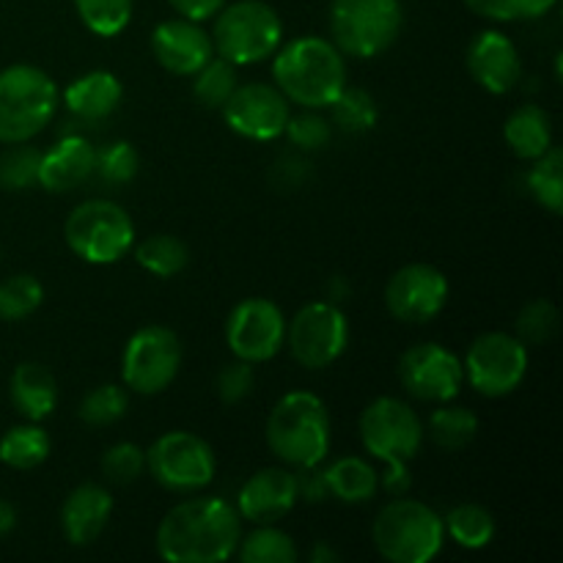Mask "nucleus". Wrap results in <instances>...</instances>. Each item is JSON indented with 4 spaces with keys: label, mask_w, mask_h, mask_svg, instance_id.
Instances as JSON below:
<instances>
[{
    "label": "nucleus",
    "mask_w": 563,
    "mask_h": 563,
    "mask_svg": "<svg viewBox=\"0 0 563 563\" xmlns=\"http://www.w3.org/2000/svg\"><path fill=\"white\" fill-rule=\"evenodd\" d=\"M49 449H53L49 434L36 421H27L20 427H11L0 438V462L11 471H33V467L47 462Z\"/></svg>",
    "instance_id": "obj_27"
},
{
    "label": "nucleus",
    "mask_w": 563,
    "mask_h": 563,
    "mask_svg": "<svg viewBox=\"0 0 563 563\" xmlns=\"http://www.w3.org/2000/svg\"><path fill=\"white\" fill-rule=\"evenodd\" d=\"M38 159L42 152L25 143H11L0 154V187L3 190H27V187L38 185Z\"/></svg>",
    "instance_id": "obj_41"
},
{
    "label": "nucleus",
    "mask_w": 563,
    "mask_h": 563,
    "mask_svg": "<svg viewBox=\"0 0 563 563\" xmlns=\"http://www.w3.org/2000/svg\"><path fill=\"white\" fill-rule=\"evenodd\" d=\"M267 445L284 465L297 471L319 467L330 454V416L311 390H291L275 401L267 418Z\"/></svg>",
    "instance_id": "obj_4"
},
{
    "label": "nucleus",
    "mask_w": 563,
    "mask_h": 563,
    "mask_svg": "<svg viewBox=\"0 0 563 563\" xmlns=\"http://www.w3.org/2000/svg\"><path fill=\"white\" fill-rule=\"evenodd\" d=\"M506 146L520 159H537L553 146V121L542 104L526 102L509 113L504 124Z\"/></svg>",
    "instance_id": "obj_25"
},
{
    "label": "nucleus",
    "mask_w": 563,
    "mask_h": 563,
    "mask_svg": "<svg viewBox=\"0 0 563 563\" xmlns=\"http://www.w3.org/2000/svg\"><path fill=\"white\" fill-rule=\"evenodd\" d=\"M223 119L231 132L247 141H275L284 135L289 121V99L269 82H245L236 86L225 99Z\"/></svg>",
    "instance_id": "obj_17"
},
{
    "label": "nucleus",
    "mask_w": 563,
    "mask_h": 563,
    "mask_svg": "<svg viewBox=\"0 0 563 563\" xmlns=\"http://www.w3.org/2000/svg\"><path fill=\"white\" fill-rule=\"evenodd\" d=\"M44 300V286L36 275L16 273L0 284V319L3 322H22L31 317Z\"/></svg>",
    "instance_id": "obj_35"
},
{
    "label": "nucleus",
    "mask_w": 563,
    "mask_h": 563,
    "mask_svg": "<svg viewBox=\"0 0 563 563\" xmlns=\"http://www.w3.org/2000/svg\"><path fill=\"white\" fill-rule=\"evenodd\" d=\"M253 379H256V374H253V363L240 361V357L231 363H225L218 374L220 401H223V405H240L242 399H247V396H251Z\"/></svg>",
    "instance_id": "obj_44"
},
{
    "label": "nucleus",
    "mask_w": 563,
    "mask_h": 563,
    "mask_svg": "<svg viewBox=\"0 0 563 563\" xmlns=\"http://www.w3.org/2000/svg\"><path fill=\"white\" fill-rule=\"evenodd\" d=\"M531 170L526 174V187L533 201L550 214H561L563 209V152L550 146L542 157L531 159Z\"/></svg>",
    "instance_id": "obj_30"
},
{
    "label": "nucleus",
    "mask_w": 563,
    "mask_h": 563,
    "mask_svg": "<svg viewBox=\"0 0 563 563\" xmlns=\"http://www.w3.org/2000/svg\"><path fill=\"white\" fill-rule=\"evenodd\" d=\"M113 515V495L99 484H80L66 495L60 506V528L66 542L75 548H88L102 537Z\"/></svg>",
    "instance_id": "obj_22"
},
{
    "label": "nucleus",
    "mask_w": 563,
    "mask_h": 563,
    "mask_svg": "<svg viewBox=\"0 0 563 563\" xmlns=\"http://www.w3.org/2000/svg\"><path fill=\"white\" fill-rule=\"evenodd\" d=\"M146 471L163 489L176 495L201 493L218 471L212 445L192 432H165L146 451Z\"/></svg>",
    "instance_id": "obj_11"
},
{
    "label": "nucleus",
    "mask_w": 563,
    "mask_h": 563,
    "mask_svg": "<svg viewBox=\"0 0 563 563\" xmlns=\"http://www.w3.org/2000/svg\"><path fill=\"white\" fill-rule=\"evenodd\" d=\"M242 517L223 498L181 500L159 520L157 555L168 563H220L236 553Z\"/></svg>",
    "instance_id": "obj_1"
},
{
    "label": "nucleus",
    "mask_w": 563,
    "mask_h": 563,
    "mask_svg": "<svg viewBox=\"0 0 563 563\" xmlns=\"http://www.w3.org/2000/svg\"><path fill=\"white\" fill-rule=\"evenodd\" d=\"M300 500L297 473L289 467H264L253 473L236 495V515L253 526H273L284 520Z\"/></svg>",
    "instance_id": "obj_18"
},
{
    "label": "nucleus",
    "mask_w": 563,
    "mask_h": 563,
    "mask_svg": "<svg viewBox=\"0 0 563 563\" xmlns=\"http://www.w3.org/2000/svg\"><path fill=\"white\" fill-rule=\"evenodd\" d=\"M71 3L82 25L102 38L119 36L130 25L132 9H135L132 0H71Z\"/></svg>",
    "instance_id": "obj_36"
},
{
    "label": "nucleus",
    "mask_w": 563,
    "mask_h": 563,
    "mask_svg": "<svg viewBox=\"0 0 563 563\" xmlns=\"http://www.w3.org/2000/svg\"><path fill=\"white\" fill-rule=\"evenodd\" d=\"M284 135L289 137V143L297 152H319V148L328 146L330 137H333V124H330L319 110L302 108V113L289 115Z\"/></svg>",
    "instance_id": "obj_42"
},
{
    "label": "nucleus",
    "mask_w": 563,
    "mask_h": 563,
    "mask_svg": "<svg viewBox=\"0 0 563 563\" xmlns=\"http://www.w3.org/2000/svg\"><path fill=\"white\" fill-rule=\"evenodd\" d=\"M236 555L245 563H295L297 548L289 533L273 522V526H256V531L242 537Z\"/></svg>",
    "instance_id": "obj_33"
},
{
    "label": "nucleus",
    "mask_w": 563,
    "mask_h": 563,
    "mask_svg": "<svg viewBox=\"0 0 563 563\" xmlns=\"http://www.w3.org/2000/svg\"><path fill=\"white\" fill-rule=\"evenodd\" d=\"M135 262L157 278H174L190 264V251L174 234H152L135 245Z\"/></svg>",
    "instance_id": "obj_32"
},
{
    "label": "nucleus",
    "mask_w": 563,
    "mask_h": 563,
    "mask_svg": "<svg viewBox=\"0 0 563 563\" xmlns=\"http://www.w3.org/2000/svg\"><path fill=\"white\" fill-rule=\"evenodd\" d=\"M339 555L328 548V542H317L311 550V563H333Z\"/></svg>",
    "instance_id": "obj_49"
},
{
    "label": "nucleus",
    "mask_w": 563,
    "mask_h": 563,
    "mask_svg": "<svg viewBox=\"0 0 563 563\" xmlns=\"http://www.w3.org/2000/svg\"><path fill=\"white\" fill-rule=\"evenodd\" d=\"M97 148L80 132H64L38 159V187L47 192H69L93 176Z\"/></svg>",
    "instance_id": "obj_21"
},
{
    "label": "nucleus",
    "mask_w": 563,
    "mask_h": 563,
    "mask_svg": "<svg viewBox=\"0 0 563 563\" xmlns=\"http://www.w3.org/2000/svg\"><path fill=\"white\" fill-rule=\"evenodd\" d=\"M357 432L368 454L385 465L379 487L390 495H405L412 487L407 465L416 460L427 438L418 412L396 396H379L361 412Z\"/></svg>",
    "instance_id": "obj_2"
},
{
    "label": "nucleus",
    "mask_w": 563,
    "mask_h": 563,
    "mask_svg": "<svg viewBox=\"0 0 563 563\" xmlns=\"http://www.w3.org/2000/svg\"><path fill=\"white\" fill-rule=\"evenodd\" d=\"M528 363H531L528 346L515 333L493 330L471 341L462 372L465 383H471L476 394L487 399H504L520 388L528 374Z\"/></svg>",
    "instance_id": "obj_10"
},
{
    "label": "nucleus",
    "mask_w": 563,
    "mask_h": 563,
    "mask_svg": "<svg viewBox=\"0 0 563 563\" xmlns=\"http://www.w3.org/2000/svg\"><path fill=\"white\" fill-rule=\"evenodd\" d=\"M146 471V451L137 443H113L102 454V473L110 484H135Z\"/></svg>",
    "instance_id": "obj_43"
},
{
    "label": "nucleus",
    "mask_w": 563,
    "mask_h": 563,
    "mask_svg": "<svg viewBox=\"0 0 563 563\" xmlns=\"http://www.w3.org/2000/svg\"><path fill=\"white\" fill-rule=\"evenodd\" d=\"M405 25L401 0H330L333 44L352 58H377Z\"/></svg>",
    "instance_id": "obj_9"
},
{
    "label": "nucleus",
    "mask_w": 563,
    "mask_h": 563,
    "mask_svg": "<svg viewBox=\"0 0 563 563\" xmlns=\"http://www.w3.org/2000/svg\"><path fill=\"white\" fill-rule=\"evenodd\" d=\"M64 240L77 258L97 267L121 262L135 245V223L110 198L77 203L64 223Z\"/></svg>",
    "instance_id": "obj_8"
},
{
    "label": "nucleus",
    "mask_w": 563,
    "mask_h": 563,
    "mask_svg": "<svg viewBox=\"0 0 563 563\" xmlns=\"http://www.w3.org/2000/svg\"><path fill=\"white\" fill-rule=\"evenodd\" d=\"M449 278L432 264H405L385 286V308L407 324L432 322L449 302Z\"/></svg>",
    "instance_id": "obj_16"
},
{
    "label": "nucleus",
    "mask_w": 563,
    "mask_h": 563,
    "mask_svg": "<svg viewBox=\"0 0 563 563\" xmlns=\"http://www.w3.org/2000/svg\"><path fill=\"white\" fill-rule=\"evenodd\" d=\"M141 170V154L130 141H113L108 146L97 148V165L93 174L110 187H124Z\"/></svg>",
    "instance_id": "obj_38"
},
{
    "label": "nucleus",
    "mask_w": 563,
    "mask_h": 563,
    "mask_svg": "<svg viewBox=\"0 0 563 563\" xmlns=\"http://www.w3.org/2000/svg\"><path fill=\"white\" fill-rule=\"evenodd\" d=\"M286 346L308 372H319L339 361L350 344V322L339 302L313 300L286 322Z\"/></svg>",
    "instance_id": "obj_12"
},
{
    "label": "nucleus",
    "mask_w": 563,
    "mask_h": 563,
    "mask_svg": "<svg viewBox=\"0 0 563 563\" xmlns=\"http://www.w3.org/2000/svg\"><path fill=\"white\" fill-rule=\"evenodd\" d=\"M168 3L170 9H174L179 16H185V20L207 22L212 20V16L218 14L229 0H168Z\"/></svg>",
    "instance_id": "obj_46"
},
{
    "label": "nucleus",
    "mask_w": 563,
    "mask_h": 563,
    "mask_svg": "<svg viewBox=\"0 0 563 563\" xmlns=\"http://www.w3.org/2000/svg\"><path fill=\"white\" fill-rule=\"evenodd\" d=\"M473 14L493 22H528L550 14L559 0H462Z\"/></svg>",
    "instance_id": "obj_39"
},
{
    "label": "nucleus",
    "mask_w": 563,
    "mask_h": 563,
    "mask_svg": "<svg viewBox=\"0 0 563 563\" xmlns=\"http://www.w3.org/2000/svg\"><path fill=\"white\" fill-rule=\"evenodd\" d=\"M181 368V341L163 324H146L130 335L121 355L124 388L141 396H157Z\"/></svg>",
    "instance_id": "obj_13"
},
{
    "label": "nucleus",
    "mask_w": 563,
    "mask_h": 563,
    "mask_svg": "<svg viewBox=\"0 0 563 563\" xmlns=\"http://www.w3.org/2000/svg\"><path fill=\"white\" fill-rule=\"evenodd\" d=\"M58 86L44 69L14 64L0 71V143H27L53 121Z\"/></svg>",
    "instance_id": "obj_6"
},
{
    "label": "nucleus",
    "mask_w": 563,
    "mask_h": 563,
    "mask_svg": "<svg viewBox=\"0 0 563 563\" xmlns=\"http://www.w3.org/2000/svg\"><path fill=\"white\" fill-rule=\"evenodd\" d=\"M126 407H130V394H126L124 385L104 383L82 396L77 416L88 427H110L126 416Z\"/></svg>",
    "instance_id": "obj_37"
},
{
    "label": "nucleus",
    "mask_w": 563,
    "mask_h": 563,
    "mask_svg": "<svg viewBox=\"0 0 563 563\" xmlns=\"http://www.w3.org/2000/svg\"><path fill=\"white\" fill-rule=\"evenodd\" d=\"M328 300L330 302H341L344 300L346 295H350V284H346V278H341V275H335L333 280H330V286H328Z\"/></svg>",
    "instance_id": "obj_48"
},
{
    "label": "nucleus",
    "mask_w": 563,
    "mask_h": 563,
    "mask_svg": "<svg viewBox=\"0 0 563 563\" xmlns=\"http://www.w3.org/2000/svg\"><path fill=\"white\" fill-rule=\"evenodd\" d=\"M152 55L170 75L192 77L214 55L212 36L203 31L201 22L185 16L165 20L152 31Z\"/></svg>",
    "instance_id": "obj_20"
},
{
    "label": "nucleus",
    "mask_w": 563,
    "mask_h": 563,
    "mask_svg": "<svg viewBox=\"0 0 563 563\" xmlns=\"http://www.w3.org/2000/svg\"><path fill=\"white\" fill-rule=\"evenodd\" d=\"M280 44H284V22L278 11L264 0H234L214 14V55L229 64L247 66L267 60Z\"/></svg>",
    "instance_id": "obj_7"
},
{
    "label": "nucleus",
    "mask_w": 563,
    "mask_h": 563,
    "mask_svg": "<svg viewBox=\"0 0 563 563\" xmlns=\"http://www.w3.org/2000/svg\"><path fill=\"white\" fill-rule=\"evenodd\" d=\"M286 317L267 297H245L225 319V344L234 357L247 363H267L284 350Z\"/></svg>",
    "instance_id": "obj_14"
},
{
    "label": "nucleus",
    "mask_w": 563,
    "mask_h": 563,
    "mask_svg": "<svg viewBox=\"0 0 563 563\" xmlns=\"http://www.w3.org/2000/svg\"><path fill=\"white\" fill-rule=\"evenodd\" d=\"M319 473H322L328 498L341 500V504H368L379 489V473L361 456H341Z\"/></svg>",
    "instance_id": "obj_26"
},
{
    "label": "nucleus",
    "mask_w": 563,
    "mask_h": 563,
    "mask_svg": "<svg viewBox=\"0 0 563 563\" xmlns=\"http://www.w3.org/2000/svg\"><path fill=\"white\" fill-rule=\"evenodd\" d=\"M308 176H311V163H308L302 152L284 154L273 165V181L280 190H297V187L306 185Z\"/></svg>",
    "instance_id": "obj_45"
},
{
    "label": "nucleus",
    "mask_w": 563,
    "mask_h": 563,
    "mask_svg": "<svg viewBox=\"0 0 563 563\" xmlns=\"http://www.w3.org/2000/svg\"><path fill=\"white\" fill-rule=\"evenodd\" d=\"M16 526V509L5 498H0V537L14 531Z\"/></svg>",
    "instance_id": "obj_47"
},
{
    "label": "nucleus",
    "mask_w": 563,
    "mask_h": 563,
    "mask_svg": "<svg viewBox=\"0 0 563 563\" xmlns=\"http://www.w3.org/2000/svg\"><path fill=\"white\" fill-rule=\"evenodd\" d=\"M445 537L462 550H484L495 539V517L478 504H460L443 517Z\"/></svg>",
    "instance_id": "obj_29"
},
{
    "label": "nucleus",
    "mask_w": 563,
    "mask_h": 563,
    "mask_svg": "<svg viewBox=\"0 0 563 563\" xmlns=\"http://www.w3.org/2000/svg\"><path fill=\"white\" fill-rule=\"evenodd\" d=\"M330 108V124L339 130L350 132V135H363V132L374 130L379 119L377 102L366 88L344 86L339 97L328 104Z\"/></svg>",
    "instance_id": "obj_31"
},
{
    "label": "nucleus",
    "mask_w": 563,
    "mask_h": 563,
    "mask_svg": "<svg viewBox=\"0 0 563 563\" xmlns=\"http://www.w3.org/2000/svg\"><path fill=\"white\" fill-rule=\"evenodd\" d=\"M236 86H240L236 66L229 64L225 58H220V55H212V58L192 75V97L209 110L223 108L225 99L234 93Z\"/></svg>",
    "instance_id": "obj_34"
},
{
    "label": "nucleus",
    "mask_w": 563,
    "mask_h": 563,
    "mask_svg": "<svg viewBox=\"0 0 563 563\" xmlns=\"http://www.w3.org/2000/svg\"><path fill=\"white\" fill-rule=\"evenodd\" d=\"M124 86L108 69H91L75 77L64 91V104L77 124H99L119 110Z\"/></svg>",
    "instance_id": "obj_23"
},
{
    "label": "nucleus",
    "mask_w": 563,
    "mask_h": 563,
    "mask_svg": "<svg viewBox=\"0 0 563 563\" xmlns=\"http://www.w3.org/2000/svg\"><path fill=\"white\" fill-rule=\"evenodd\" d=\"M273 77L289 102L322 110L346 86L344 53L322 36L291 38L275 49Z\"/></svg>",
    "instance_id": "obj_3"
},
{
    "label": "nucleus",
    "mask_w": 563,
    "mask_h": 563,
    "mask_svg": "<svg viewBox=\"0 0 563 563\" xmlns=\"http://www.w3.org/2000/svg\"><path fill=\"white\" fill-rule=\"evenodd\" d=\"M559 330V311L550 300H531L517 313L515 335L526 346H544Z\"/></svg>",
    "instance_id": "obj_40"
},
{
    "label": "nucleus",
    "mask_w": 563,
    "mask_h": 563,
    "mask_svg": "<svg viewBox=\"0 0 563 563\" xmlns=\"http://www.w3.org/2000/svg\"><path fill=\"white\" fill-rule=\"evenodd\" d=\"M465 64L473 80L495 97L515 91L520 86L522 64L517 44L495 27L473 36V42L467 44Z\"/></svg>",
    "instance_id": "obj_19"
},
{
    "label": "nucleus",
    "mask_w": 563,
    "mask_h": 563,
    "mask_svg": "<svg viewBox=\"0 0 563 563\" xmlns=\"http://www.w3.org/2000/svg\"><path fill=\"white\" fill-rule=\"evenodd\" d=\"M377 553L390 563H429L445 544L443 517L432 506L396 498L383 506L372 526Z\"/></svg>",
    "instance_id": "obj_5"
},
{
    "label": "nucleus",
    "mask_w": 563,
    "mask_h": 563,
    "mask_svg": "<svg viewBox=\"0 0 563 563\" xmlns=\"http://www.w3.org/2000/svg\"><path fill=\"white\" fill-rule=\"evenodd\" d=\"M399 379L401 388L418 401L427 405H445L460 396L465 372H462V357L445 350L443 344H416L399 357Z\"/></svg>",
    "instance_id": "obj_15"
},
{
    "label": "nucleus",
    "mask_w": 563,
    "mask_h": 563,
    "mask_svg": "<svg viewBox=\"0 0 563 563\" xmlns=\"http://www.w3.org/2000/svg\"><path fill=\"white\" fill-rule=\"evenodd\" d=\"M423 432L432 438V443L438 445V449L460 451L476 440L478 418H476V412L467 410V407L445 401V405H440L438 410L429 416Z\"/></svg>",
    "instance_id": "obj_28"
},
{
    "label": "nucleus",
    "mask_w": 563,
    "mask_h": 563,
    "mask_svg": "<svg viewBox=\"0 0 563 563\" xmlns=\"http://www.w3.org/2000/svg\"><path fill=\"white\" fill-rule=\"evenodd\" d=\"M11 401L25 421L42 423L58 405V383L42 363L25 361L14 368L9 385Z\"/></svg>",
    "instance_id": "obj_24"
}]
</instances>
